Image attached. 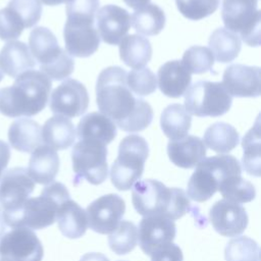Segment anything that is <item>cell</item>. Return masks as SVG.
<instances>
[{"instance_id":"cell-1","label":"cell","mask_w":261,"mask_h":261,"mask_svg":"<svg viewBox=\"0 0 261 261\" xmlns=\"http://www.w3.org/2000/svg\"><path fill=\"white\" fill-rule=\"evenodd\" d=\"M126 74L119 66L104 68L96 83V102L100 112L123 132H141L152 122L153 109L144 99L134 97Z\"/></svg>"},{"instance_id":"cell-2","label":"cell","mask_w":261,"mask_h":261,"mask_svg":"<svg viewBox=\"0 0 261 261\" xmlns=\"http://www.w3.org/2000/svg\"><path fill=\"white\" fill-rule=\"evenodd\" d=\"M51 87V80L42 71L22 72L11 86L0 89V113L7 117L38 114L47 105Z\"/></svg>"},{"instance_id":"cell-3","label":"cell","mask_w":261,"mask_h":261,"mask_svg":"<svg viewBox=\"0 0 261 261\" xmlns=\"http://www.w3.org/2000/svg\"><path fill=\"white\" fill-rule=\"evenodd\" d=\"M136 211L143 216H161L171 220L182 217L190 208V200L184 190L168 188L156 179L137 181L132 190Z\"/></svg>"},{"instance_id":"cell-4","label":"cell","mask_w":261,"mask_h":261,"mask_svg":"<svg viewBox=\"0 0 261 261\" xmlns=\"http://www.w3.org/2000/svg\"><path fill=\"white\" fill-rule=\"evenodd\" d=\"M69 199L66 187L58 181L53 182L45 187L40 196L29 198L15 213L3 215L4 221L11 227L45 228L56 221L59 207Z\"/></svg>"},{"instance_id":"cell-5","label":"cell","mask_w":261,"mask_h":261,"mask_svg":"<svg viewBox=\"0 0 261 261\" xmlns=\"http://www.w3.org/2000/svg\"><path fill=\"white\" fill-rule=\"evenodd\" d=\"M234 175H242L241 164L234 156L216 155L204 158L189 179L187 196L196 202L207 201L218 191L224 179Z\"/></svg>"},{"instance_id":"cell-6","label":"cell","mask_w":261,"mask_h":261,"mask_svg":"<svg viewBox=\"0 0 261 261\" xmlns=\"http://www.w3.org/2000/svg\"><path fill=\"white\" fill-rule=\"evenodd\" d=\"M29 49L40 71L50 80L61 81L68 77L74 69L71 56L58 45L55 35L45 27L33 29L29 37Z\"/></svg>"},{"instance_id":"cell-7","label":"cell","mask_w":261,"mask_h":261,"mask_svg":"<svg viewBox=\"0 0 261 261\" xmlns=\"http://www.w3.org/2000/svg\"><path fill=\"white\" fill-rule=\"evenodd\" d=\"M148 155L149 146L143 137L129 135L123 138L110 169L112 185L119 191L130 190L141 178Z\"/></svg>"},{"instance_id":"cell-8","label":"cell","mask_w":261,"mask_h":261,"mask_svg":"<svg viewBox=\"0 0 261 261\" xmlns=\"http://www.w3.org/2000/svg\"><path fill=\"white\" fill-rule=\"evenodd\" d=\"M232 97L219 82L198 81L185 93L186 110L198 117H217L226 113Z\"/></svg>"},{"instance_id":"cell-9","label":"cell","mask_w":261,"mask_h":261,"mask_svg":"<svg viewBox=\"0 0 261 261\" xmlns=\"http://www.w3.org/2000/svg\"><path fill=\"white\" fill-rule=\"evenodd\" d=\"M258 0H222L221 18L228 31L240 34L249 46L260 45L261 11Z\"/></svg>"},{"instance_id":"cell-10","label":"cell","mask_w":261,"mask_h":261,"mask_svg":"<svg viewBox=\"0 0 261 261\" xmlns=\"http://www.w3.org/2000/svg\"><path fill=\"white\" fill-rule=\"evenodd\" d=\"M74 180L102 184L108 175L106 145L95 140H79L71 151Z\"/></svg>"},{"instance_id":"cell-11","label":"cell","mask_w":261,"mask_h":261,"mask_svg":"<svg viewBox=\"0 0 261 261\" xmlns=\"http://www.w3.org/2000/svg\"><path fill=\"white\" fill-rule=\"evenodd\" d=\"M44 250L37 234L27 227H14L0 240V258L4 261H42Z\"/></svg>"},{"instance_id":"cell-12","label":"cell","mask_w":261,"mask_h":261,"mask_svg":"<svg viewBox=\"0 0 261 261\" xmlns=\"http://www.w3.org/2000/svg\"><path fill=\"white\" fill-rule=\"evenodd\" d=\"M35 181L30 176L28 169L14 167L7 170L0 181V204L3 215L13 214L18 211L34 192Z\"/></svg>"},{"instance_id":"cell-13","label":"cell","mask_w":261,"mask_h":261,"mask_svg":"<svg viewBox=\"0 0 261 261\" xmlns=\"http://www.w3.org/2000/svg\"><path fill=\"white\" fill-rule=\"evenodd\" d=\"M125 211L123 199L116 194L104 195L86 209L88 225L98 233H111L119 224Z\"/></svg>"},{"instance_id":"cell-14","label":"cell","mask_w":261,"mask_h":261,"mask_svg":"<svg viewBox=\"0 0 261 261\" xmlns=\"http://www.w3.org/2000/svg\"><path fill=\"white\" fill-rule=\"evenodd\" d=\"M88 106V91L76 80H65L51 94L50 109L55 115L65 117L80 116L86 112Z\"/></svg>"},{"instance_id":"cell-15","label":"cell","mask_w":261,"mask_h":261,"mask_svg":"<svg viewBox=\"0 0 261 261\" xmlns=\"http://www.w3.org/2000/svg\"><path fill=\"white\" fill-rule=\"evenodd\" d=\"M175 234L176 226L173 220L161 216H144L138 227L140 248L148 256L171 244Z\"/></svg>"},{"instance_id":"cell-16","label":"cell","mask_w":261,"mask_h":261,"mask_svg":"<svg viewBox=\"0 0 261 261\" xmlns=\"http://www.w3.org/2000/svg\"><path fill=\"white\" fill-rule=\"evenodd\" d=\"M209 220L213 228L223 237H237L243 233L249 221L246 209L242 205L225 199L212 205Z\"/></svg>"},{"instance_id":"cell-17","label":"cell","mask_w":261,"mask_h":261,"mask_svg":"<svg viewBox=\"0 0 261 261\" xmlns=\"http://www.w3.org/2000/svg\"><path fill=\"white\" fill-rule=\"evenodd\" d=\"M66 52L74 57H89L100 45V37L94 22L66 20L63 29Z\"/></svg>"},{"instance_id":"cell-18","label":"cell","mask_w":261,"mask_h":261,"mask_svg":"<svg viewBox=\"0 0 261 261\" xmlns=\"http://www.w3.org/2000/svg\"><path fill=\"white\" fill-rule=\"evenodd\" d=\"M221 84L231 97L256 98L260 95V67L231 64L225 68Z\"/></svg>"},{"instance_id":"cell-19","label":"cell","mask_w":261,"mask_h":261,"mask_svg":"<svg viewBox=\"0 0 261 261\" xmlns=\"http://www.w3.org/2000/svg\"><path fill=\"white\" fill-rule=\"evenodd\" d=\"M97 32L103 42L117 45L130 28V15L124 8L108 4L97 11Z\"/></svg>"},{"instance_id":"cell-20","label":"cell","mask_w":261,"mask_h":261,"mask_svg":"<svg viewBox=\"0 0 261 261\" xmlns=\"http://www.w3.org/2000/svg\"><path fill=\"white\" fill-rule=\"evenodd\" d=\"M167 154L170 161L181 168H193L206 156L203 141L196 136H185L170 140L167 144Z\"/></svg>"},{"instance_id":"cell-21","label":"cell","mask_w":261,"mask_h":261,"mask_svg":"<svg viewBox=\"0 0 261 261\" xmlns=\"http://www.w3.org/2000/svg\"><path fill=\"white\" fill-rule=\"evenodd\" d=\"M160 91L167 97L179 98L191 85V73L184 66L181 61H167L158 69L157 77Z\"/></svg>"},{"instance_id":"cell-22","label":"cell","mask_w":261,"mask_h":261,"mask_svg":"<svg viewBox=\"0 0 261 261\" xmlns=\"http://www.w3.org/2000/svg\"><path fill=\"white\" fill-rule=\"evenodd\" d=\"M36 66L29 46L20 41H10L0 51V68L11 77H17Z\"/></svg>"},{"instance_id":"cell-23","label":"cell","mask_w":261,"mask_h":261,"mask_svg":"<svg viewBox=\"0 0 261 261\" xmlns=\"http://www.w3.org/2000/svg\"><path fill=\"white\" fill-rule=\"evenodd\" d=\"M59 170V156L57 152L41 145L32 153L28 172L32 179L40 185H48L54 180Z\"/></svg>"},{"instance_id":"cell-24","label":"cell","mask_w":261,"mask_h":261,"mask_svg":"<svg viewBox=\"0 0 261 261\" xmlns=\"http://www.w3.org/2000/svg\"><path fill=\"white\" fill-rule=\"evenodd\" d=\"M76 136L79 140H95L108 145L116 137V125L104 114L91 112L80 120Z\"/></svg>"},{"instance_id":"cell-25","label":"cell","mask_w":261,"mask_h":261,"mask_svg":"<svg viewBox=\"0 0 261 261\" xmlns=\"http://www.w3.org/2000/svg\"><path fill=\"white\" fill-rule=\"evenodd\" d=\"M8 140L15 150L31 153L43 143L41 126L31 118H18L9 126Z\"/></svg>"},{"instance_id":"cell-26","label":"cell","mask_w":261,"mask_h":261,"mask_svg":"<svg viewBox=\"0 0 261 261\" xmlns=\"http://www.w3.org/2000/svg\"><path fill=\"white\" fill-rule=\"evenodd\" d=\"M76 134L71 120L62 115H54L45 121L42 128V140L46 146L64 150L73 145Z\"/></svg>"},{"instance_id":"cell-27","label":"cell","mask_w":261,"mask_h":261,"mask_svg":"<svg viewBox=\"0 0 261 261\" xmlns=\"http://www.w3.org/2000/svg\"><path fill=\"white\" fill-rule=\"evenodd\" d=\"M56 220L62 234L69 239L83 237L88 227L86 211L70 199L59 207Z\"/></svg>"},{"instance_id":"cell-28","label":"cell","mask_w":261,"mask_h":261,"mask_svg":"<svg viewBox=\"0 0 261 261\" xmlns=\"http://www.w3.org/2000/svg\"><path fill=\"white\" fill-rule=\"evenodd\" d=\"M119 56L125 65L142 68L152 57L151 43L141 35H127L119 42Z\"/></svg>"},{"instance_id":"cell-29","label":"cell","mask_w":261,"mask_h":261,"mask_svg":"<svg viewBox=\"0 0 261 261\" xmlns=\"http://www.w3.org/2000/svg\"><path fill=\"white\" fill-rule=\"evenodd\" d=\"M192 117L181 104H170L161 113L160 125L164 135L170 140L180 139L189 133Z\"/></svg>"},{"instance_id":"cell-30","label":"cell","mask_w":261,"mask_h":261,"mask_svg":"<svg viewBox=\"0 0 261 261\" xmlns=\"http://www.w3.org/2000/svg\"><path fill=\"white\" fill-rule=\"evenodd\" d=\"M130 24L134 30L144 36L158 35L165 25L164 11L154 3L136 9L130 16Z\"/></svg>"},{"instance_id":"cell-31","label":"cell","mask_w":261,"mask_h":261,"mask_svg":"<svg viewBox=\"0 0 261 261\" xmlns=\"http://www.w3.org/2000/svg\"><path fill=\"white\" fill-rule=\"evenodd\" d=\"M209 49L216 61L221 63L231 62L241 51L240 37L227 29H216L209 38Z\"/></svg>"},{"instance_id":"cell-32","label":"cell","mask_w":261,"mask_h":261,"mask_svg":"<svg viewBox=\"0 0 261 261\" xmlns=\"http://www.w3.org/2000/svg\"><path fill=\"white\" fill-rule=\"evenodd\" d=\"M237 129L226 122H215L207 127L204 133L203 143L217 153H227L239 144Z\"/></svg>"},{"instance_id":"cell-33","label":"cell","mask_w":261,"mask_h":261,"mask_svg":"<svg viewBox=\"0 0 261 261\" xmlns=\"http://www.w3.org/2000/svg\"><path fill=\"white\" fill-rule=\"evenodd\" d=\"M260 142L259 119H257L255 125L245 135L242 141L244 150L242 159L243 167L247 173L254 176H259L261 171Z\"/></svg>"},{"instance_id":"cell-34","label":"cell","mask_w":261,"mask_h":261,"mask_svg":"<svg viewBox=\"0 0 261 261\" xmlns=\"http://www.w3.org/2000/svg\"><path fill=\"white\" fill-rule=\"evenodd\" d=\"M222 197L233 203H247L252 201L256 196L255 187L242 175H234L224 179L218 187Z\"/></svg>"},{"instance_id":"cell-35","label":"cell","mask_w":261,"mask_h":261,"mask_svg":"<svg viewBox=\"0 0 261 261\" xmlns=\"http://www.w3.org/2000/svg\"><path fill=\"white\" fill-rule=\"evenodd\" d=\"M138 243V228L134 222L122 220L110 233L108 244L117 255H124L135 249Z\"/></svg>"},{"instance_id":"cell-36","label":"cell","mask_w":261,"mask_h":261,"mask_svg":"<svg viewBox=\"0 0 261 261\" xmlns=\"http://www.w3.org/2000/svg\"><path fill=\"white\" fill-rule=\"evenodd\" d=\"M259 253V246L253 239L237 237L226 244L224 257L226 261H260Z\"/></svg>"},{"instance_id":"cell-37","label":"cell","mask_w":261,"mask_h":261,"mask_svg":"<svg viewBox=\"0 0 261 261\" xmlns=\"http://www.w3.org/2000/svg\"><path fill=\"white\" fill-rule=\"evenodd\" d=\"M181 63L190 73L201 74L212 68L214 57L209 48L192 46L184 53Z\"/></svg>"},{"instance_id":"cell-38","label":"cell","mask_w":261,"mask_h":261,"mask_svg":"<svg viewBox=\"0 0 261 261\" xmlns=\"http://www.w3.org/2000/svg\"><path fill=\"white\" fill-rule=\"evenodd\" d=\"M126 84L132 93L143 97L156 91L157 79L154 72L149 68H135L126 74Z\"/></svg>"},{"instance_id":"cell-39","label":"cell","mask_w":261,"mask_h":261,"mask_svg":"<svg viewBox=\"0 0 261 261\" xmlns=\"http://www.w3.org/2000/svg\"><path fill=\"white\" fill-rule=\"evenodd\" d=\"M178 11L191 20H200L216 11L219 0H175Z\"/></svg>"},{"instance_id":"cell-40","label":"cell","mask_w":261,"mask_h":261,"mask_svg":"<svg viewBox=\"0 0 261 261\" xmlns=\"http://www.w3.org/2000/svg\"><path fill=\"white\" fill-rule=\"evenodd\" d=\"M24 25L19 15L8 5L0 9V39L12 41L20 37Z\"/></svg>"},{"instance_id":"cell-41","label":"cell","mask_w":261,"mask_h":261,"mask_svg":"<svg viewBox=\"0 0 261 261\" xmlns=\"http://www.w3.org/2000/svg\"><path fill=\"white\" fill-rule=\"evenodd\" d=\"M7 5L19 15L24 29L34 27L41 18L42 3L40 0H10Z\"/></svg>"},{"instance_id":"cell-42","label":"cell","mask_w":261,"mask_h":261,"mask_svg":"<svg viewBox=\"0 0 261 261\" xmlns=\"http://www.w3.org/2000/svg\"><path fill=\"white\" fill-rule=\"evenodd\" d=\"M99 0H67L66 16L68 20L94 22Z\"/></svg>"},{"instance_id":"cell-43","label":"cell","mask_w":261,"mask_h":261,"mask_svg":"<svg viewBox=\"0 0 261 261\" xmlns=\"http://www.w3.org/2000/svg\"><path fill=\"white\" fill-rule=\"evenodd\" d=\"M184 256L180 248L175 244H168L151 255V261H182Z\"/></svg>"},{"instance_id":"cell-44","label":"cell","mask_w":261,"mask_h":261,"mask_svg":"<svg viewBox=\"0 0 261 261\" xmlns=\"http://www.w3.org/2000/svg\"><path fill=\"white\" fill-rule=\"evenodd\" d=\"M10 159V148L7 143L0 140V178L7 167V164Z\"/></svg>"},{"instance_id":"cell-45","label":"cell","mask_w":261,"mask_h":261,"mask_svg":"<svg viewBox=\"0 0 261 261\" xmlns=\"http://www.w3.org/2000/svg\"><path fill=\"white\" fill-rule=\"evenodd\" d=\"M80 261H109L106 256L101 253H87L85 254Z\"/></svg>"},{"instance_id":"cell-46","label":"cell","mask_w":261,"mask_h":261,"mask_svg":"<svg viewBox=\"0 0 261 261\" xmlns=\"http://www.w3.org/2000/svg\"><path fill=\"white\" fill-rule=\"evenodd\" d=\"M123 2L133 9H139L147 5L150 2V0H123Z\"/></svg>"},{"instance_id":"cell-47","label":"cell","mask_w":261,"mask_h":261,"mask_svg":"<svg viewBox=\"0 0 261 261\" xmlns=\"http://www.w3.org/2000/svg\"><path fill=\"white\" fill-rule=\"evenodd\" d=\"M67 0H40L41 3H44L46 5H49V6H54V5H59V4H62L64 2H66Z\"/></svg>"},{"instance_id":"cell-48","label":"cell","mask_w":261,"mask_h":261,"mask_svg":"<svg viewBox=\"0 0 261 261\" xmlns=\"http://www.w3.org/2000/svg\"><path fill=\"white\" fill-rule=\"evenodd\" d=\"M5 229H6V226H5V221H4V217H3V212L1 211V208H0V239L4 234Z\"/></svg>"},{"instance_id":"cell-49","label":"cell","mask_w":261,"mask_h":261,"mask_svg":"<svg viewBox=\"0 0 261 261\" xmlns=\"http://www.w3.org/2000/svg\"><path fill=\"white\" fill-rule=\"evenodd\" d=\"M2 79H3V71H2V69L0 68V82L2 81Z\"/></svg>"},{"instance_id":"cell-50","label":"cell","mask_w":261,"mask_h":261,"mask_svg":"<svg viewBox=\"0 0 261 261\" xmlns=\"http://www.w3.org/2000/svg\"><path fill=\"white\" fill-rule=\"evenodd\" d=\"M0 261H4V260H0Z\"/></svg>"}]
</instances>
